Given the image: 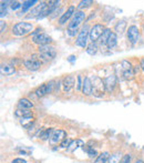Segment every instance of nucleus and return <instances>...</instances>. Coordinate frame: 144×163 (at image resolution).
Returning <instances> with one entry per match:
<instances>
[{"mask_svg": "<svg viewBox=\"0 0 144 163\" xmlns=\"http://www.w3.org/2000/svg\"><path fill=\"white\" fill-rule=\"evenodd\" d=\"M74 59H75V57H74V56H71V57H69V59H68V60H69V61H73Z\"/></svg>", "mask_w": 144, "mask_h": 163, "instance_id": "obj_39", "label": "nucleus"}, {"mask_svg": "<svg viewBox=\"0 0 144 163\" xmlns=\"http://www.w3.org/2000/svg\"><path fill=\"white\" fill-rule=\"evenodd\" d=\"M37 2H38L37 0H32V1H31V0L23 1V2H22V11H23V12H25V11H27L29 8H31V7L33 6L35 3H37Z\"/></svg>", "mask_w": 144, "mask_h": 163, "instance_id": "obj_29", "label": "nucleus"}, {"mask_svg": "<svg viewBox=\"0 0 144 163\" xmlns=\"http://www.w3.org/2000/svg\"><path fill=\"white\" fill-rule=\"evenodd\" d=\"M92 1L91 0H84V1H81L80 3H79V6H78V9H83V8H88V7H90L91 5H92Z\"/></svg>", "mask_w": 144, "mask_h": 163, "instance_id": "obj_32", "label": "nucleus"}, {"mask_svg": "<svg viewBox=\"0 0 144 163\" xmlns=\"http://www.w3.org/2000/svg\"><path fill=\"white\" fill-rule=\"evenodd\" d=\"M18 108L19 109H28V110H30V109L33 108V103H32L29 99H27V98H22V99H20L19 102H18Z\"/></svg>", "mask_w": 144, "mask_h": 163, "instance_id": "obj_21", "label": "nucleus"}, {"mask_svg": "<svg viewBox=\"0 0 144 163\" xmlns=\"http://www.w3.org/2000/svg\"><path fill=\"white\" fill-rule=\"evenodd\" d=\"M85 19V13L83 11H75V13L73 15V18L71 20V22L68 25V32H69V35L70 36H74L75 35V32L78 30V27L80 26L81 22Z\"/></svg>", "mask_w": 144, "mask_h": 163, "instance_id": "obj_1", "label": "nucleus"}, {"mask_svg": "<svg viewBox=\"0 0 144 163\" xmlns=\"http://www.w3.org/2000/svg\"><path fill=\"white\" fill-rule=\"evenodd\" d=\"M52 89H53V81L43 83L42 86L37 88V90H35V94H37V97H45V96H47L48 93H51Z\"/></svg>", "mask_w": 144, "mask_h": 163, "instance_id": "obj_10", "label": "nucleus"}, {"mask_svg": "<svg viewBox=\"0 0 144 163\" xmlns=\"http://www.w3.org/2000/svg\"><path fill=\"white\" fill-rule=\"evenodd\" d=\"M125 28H126V22H125L124 20H120L114 27V30L116 33H122V32L124 31Z\"/></svg>", "mask_w": 144, "mask_h": 163, "instance_id": "obj_26", "label": "nucleus"}, {"mask_svg": "<svg viewBox=\"0 0 144 163\" xmlns=\"http://www.w3.org/2000/svg\"><path fill=\"white\" fill-rule=\"evenodd\" d=\"M0 72L2 76H11L16 72V68L13 64H7V63H2L1 67H0Z\"/></svg>", "mask_w": 144, "mask_h": 163, "instance_id": "obj_16", "label": "nucleus"}, {"mask_svg": "<svg viewBox=\"0 0 144 163\" xmlns=\"http://www.w3.org/2000/svg\"><path fill=\"white\" fill-rule=\"evenodd\" d=\"M20 124L22 125L25 129H30L32 125L35 124V119L33 117H26V118H21L20 119Z\"/></svg>", "mask_w": 144, "mask_h": 163, "instance_id": "obj_19", "label": "nucleus"}, {"mask_svg": "<svg viewBox=\"0 0 144 163\" xmlns=\"http://www.w3.org/2000/svg\"><path fill=\"white\" fill-rule=\"evenodd\" d=\"M38 50H39V53H40V58H42V59L45 61L52 60V59L55 58V56H57L55 48L50 45L41 46V47H39Z\"/></svg>", "mask_w": 144, "mask_h": 163, "instance_id": "obj_4", "label": "nucleus"}, {"mask_svg": "<svg viewBox=\"0 0 144 163\" xmlns=\"http://www.w3.org/2000/svg\"><path fill=\"white\" fill-rule=\"evenodd\" d=\"M126 33H128V40L131 42L132 45H135L139 41V39H140V30H139V28L136 26L132 25V26L129 27V29L126 30Z\"/></svg>", "mask_w": 144, "mask_h": 163, "instance_id": "obj_8", "label": "nucleus"}, {"mask_svg": "<svg viewBox=\"0 0 144 163\" xmlns=\"http://www.w3.org/2000/svg\"><path fill=\"white\" fill-rule=\"evenodd\" d=\"M121 152H115V153L111 154L109 158V161L108 162L109 163H120V161H121Z\"/></svg>", "mask_w": 144, "mask_h": 163, "instance_id": "obj_27", "label": "nucleus"}, {"mask_svg": "<svg viewBox=\"0 0 144 163\" xmlns=\"http://www.w3.org/2000/svg\"><path fill=\"white\" fill-rule=\"evenodd\" d=\"M104 82V87H105V91L106 92L111 93L114 90V87L116 84V77H115V74H110L108 77L103 80Z\"/></svg>", "mask_w": 144, "mask_h": 163, "instance_id": "obj_14", "label": "nucleus"}, {"mask_svg": "<svg viewBox=\"0 0 144 163\" xmlns=\"http://www.w3.org/2000/svg\"><path fill=\"white\" fill-rule=\"evenodd\" d=\"M83 150L88 153V155H89L90 158H96L98 157V152H96L95 149H93L92 147H85V148L83 147Z\"/></svg>", "mask_w": 144, "mask_h": 163, "instance_id": "obj_28", "label": "nucleus"}, {"mask_svg": "<svg viewBox=\"0 0 144 163\" xmlns=\"http://www.w3.org/2000/svg\"><path fill=\"white\" fill-rule=\"evenodd\" d=\"M74 13H75V8H74V6H70L69 8H68L67 11H65V12L60 17V19H59V23H60V25H64L68 20L70 19L71 17L73 16Z\"/></svg>", "mask_w": 144, "mask_h": 163, "instance_id": "obj_15", "label": "nucleus"}, {"mask_svg": "<svg viewBox=\"0 0 144 163\" xmlns=\"http://www.w3.org/2000/svg\"><path fill=\"white\" fill-rule=\"evenodd\" d=\"M23 63H25V67L30 71H37L41 67V61L39 60V59H37L35 57L26 59Z\"/></svg>", "mask_w": 144, "mask_h": 163, "instance_id": "obj_11", "label": "nucleus"}, {"mask_svg": "<svg viewBox=\"0 0 144 163\" xmlns=\"http://www.w3.org/2000/svg\"><path fill=\"white\" fill-rule=\"evenodd\" d=\"M33 30V25L26 21H21V22H17L12 27V33L17 37H23L27 36L28 33Z\"/></svg>", "mask_w": 144, "mask_h": 163, "instance_id": "obj_2", "label": "nucleus"}, {"mask_svg": "<svg viewBox=\"0 0 144 163\" xmlns=\"http://www.w3.org/2000/svg\"><path fill=\"white\" fill-rule=\"evenodd\" d=\"M134 68L128 61H122V76L124 79H131L134 76Z\"/></svg>", "mask_w": 144, "mask_h": 163, "instance_id": "obj_12", "label": "nucleus"}, {"mask_svg": "<svg viewBox=\"0 0 144 163\" xmlns=\"http://www.w3.org/2000/svg\"><path fill=\"white\" fill-rule=\"evenodd\" d=\"M70 143H71V141L69 140V139H67V138H65V139H64V140L61 142L60 148H62V149H65V148L69 147V144H70Z\"/></svg>", "mask_w": 144, "mask_h": 163, "instance_id": "obj_35", "label": "nucleus"}, {"mask_svg": "<svg viewBox=\"0 0 144 163\" xmlns=\"http://www.w3.org/2000/svg\"><path fill=\"white\" fill-rule=\"evenodd\" d=\"M131 154H125V155H123L121 159V161H120V163H131Z\"/></svg>", "mask_w": 144, "mask_h": 163, "instance_id": "obj_33", "label": "nucleus"}, {"mask_svg": "<svg viewBox=\"0 0 144 163\" xmlns=\"http://www.w3.org/2000/svg\"><path fill=\"white\" fill-rule=\"evenodd\" d=\"M79 147H84V143L80 140V139L74 140V141H71V143L69 144V147L67 148V151L68 152H73V151L77 150Z\"/></svg>", "mask_w": 144, "mask_h": 163, "instance_id": "obj_22", "label": "nucleus"}, {"mask_svg": "<svg viewBox=\"0 0 144 163\" xmlns=\"http://www.w3.org/2000/svg\"><path fill=\"white\" fill-rule=\"evenodd\" d=\"M111 33H112V32H111V30L105 28V30L103 31L102 36H101V37H100V39H99L100 45H101V46L106 45V42H108V40H109V37H110V35H111Z\"/></svg>", "mask_w": 144, "mask_h": 163, "instance_id": "obj_24", "label": "nucleus"}, {"mask_svg": "<svg viewBox=\"0 0 144 163\" xmlns=\"http://www.w3.org/2000/svg\"><path fill=\"white\" fill-rule=\"evenodd\" d=\"M140 66H141V69L143 70V72H144V58H143V59H141V63H140Z\"/></svg>", "mask_w": 144, "mask_h": 163, "instance_id": "obj_38", "label": "nucleus"}, {"mask_svg": "<svg viewBox=\"0 0 144 163\" xmlns=\"http://www.w3.org/2000/svg\"><path fill=\"white\" fill-rule=\"evenodd\" d=\"M116 45H118V37H116V33H115V32H112V33L110 35L108 42H106V47H108V49L111 50V49L115 48Z\"/></svg>", "mask_w": 144, "mask_h": 163, "instance_id": "obj_20", "label": "nucleus"}, {"mask_svg": "<svg viewBox=\"0 0 144 163\" xmlns=\"http://www.w3.org/2000/svg\"><path fill=\"white\" fill-rule=\"evenodd\" d=\"M82 93L84 96H91L92 94V82L89 77L84 78L83 87H82Z\"/></svg>", "mask_w": 144, "mask_h": 163, "instance_id": "obj_17", "label": "nucleus"}, {"mask_svg": "<svg viewBox=\"0 0 144 163\" xmlns=\"http://www.w3.org/2000/svg\"><path fill=\"white\" fill-rule=\"evenodd\" d=\"M89 32H90L89 26L85 25V26L82 28V30L80 31L79 36H78L77 40H75V45H77L78 47H81V48L86 47V42H88V38H89Z\"/></svg>", "mask_w": 144, "mask_h": 163, "instance_id": "obj_6", "label": "nucleus"}, {"mask_svg": "<svg viewBox=\"0 0 144 163\" xmlns=\"http://www.w3.org/2000/svg\"><path fill=\"white\" fill-rule=\"evenodd\" d=\"M134 163H144V162H143L142 160H138V161H135Z\"/></svg>", "mask_w": 144, "mask_h": 163, "instance_id": "obj_40", "label": "nucleus"}, {"mask_svg": "<svg viewBox=\"0 0 144 163\" xmlns=\"http://www.w3.org/2000/svg\"><path fill=\"white\" fill-rule=\"evenodd\" d=\"M0 26H1V32H3V30L6 29V23L3 21H0Z\"/></svg>", "mask_w": 144, "mask_h": 163, "instance_id": "obj_37", "label": "nucleus"}, {"mask_svg": "<svg viewBox=\"0 0 144 163\" xmlns=\"http://www.w3.org/2000/svg\"><path fill=\"white\" fill-rule=\"evenodd\" d=\"M83 79H82V76L81 74H79L77 77V86H75V89L78 90V91H80V90H82V87H83Z\"/></svg>", "mask_w": 144, "mask_h": 163, "instance_id": "obj_31", "label": "nucleus"}, {"mask_svg": "<svg viewBox=\"0 0 144 163\" xmlns=\"http://www.w3.org/2000/svg\"><path fill=\"white\" fill-rule=\"evenodd\" d=\"M32 41L35 42V45H38L39 47H41V46H47L49 43H51L52 39L51 37H49L47 33H39V35L35 36V37H32Z\"/></svg>", "mask_w": 144, "mask_h": 163, "instance_id": "obj_9", "label": "nucleus"}, {"mask_svg": "<svg viewBox=\"0 0 144 163\" xmlns=\"http://www.w3.org/2000/svg\"><path fill=\"white\" fill-rule=\"evenodd\" d=\"M86 52L90 54V56H94V54L98 52V46L94 43H91V45L88 46V49H86Z\"/></svg>", "mask_w": 144, "mask_h": 163, "instance_id": "obj_30", "label": "nucleus"}, {"mask_svg": "<svg viewBox=\"0 0 144 163\" xmlns=\"http://www.w3.org/2000/svg\"><path fill=\"white\" fill-rule=\"evenodd\" d=\"M109 158H110L109 152H102V153L99 154V155L95 158L94 163H106L109 161Z\"/></svg>", "mask_w": 144, "mask_h": 163, "instance_id": "obj_25", "label": "nucleus"}, {"mask_svg": "<svg viewBox=\"0 0 144 163\" xmlns=\"http://www.w3.org/2000/svg\"><path fill=\"white\" fill-rule=\"evenodd\" d=\"M11 163H27V161L23 160V159H20V158H18V159H15V160H13Z\"/></svg>", "mask_w": 144, "mask_h": 163, "instance_id": "obj_36", "label": "nucleus"}, {"mask_svg": "<svg viewBox=\"0 0 144 163\" xmlns=\"http://www.w3.org/2000/svg\"><path fill=\"white\" fill-rule=\"evenodd\" d=\"M15 115L18 117V118H26V117H31L32 115V111L28 110V109H17L15 111Z\"/></svg>", "mask_w": 144, "mask_h": 163, "instance_id": "obj_23", "label": "nucleus"}, {"mask_svg": "<svg viewBox=\"0 0 144 163\" xmlns=\"http://www.w3.org/2000/svg\"><path fill=\"white\" fill-rule=\"evenodd\" d=\"M104 30H105V28H104V26L101 25V23H96V25H94L93 27H91V28H90V32H89V39L91 40V42L94 43V42L98 41L100 39V37L102 36Z\"/></svg>", "mask_w": 144, "mask_h": 163, "instance_id": "obj_5", "label": "nucleus"}, {"mask_svg": "<svg viewBox=\"0 0 144 163\" xmlns=\"http://www.w3.org/2000/svg\"><path fill=\"white\" fill-rule=\"evenodd\" d=\"M142 30H143V33H144V23H143V26H142Z\"/></svg>", "mask_w": 144, "mask_h": 163, "instance_id": "obj_41", "label": "nucleus"}, {"mask_svg": "<svg viewBox=\"0 0 144 163\" xmlns=\"http://www.w3.org/2000/svg\"><path fill=\"white\" fill-rule=\"evenodd\" d=\"M67 137V132L64 130H61V129H58V130H55L53 133H52L51 138L49 139V142L51 145H55V144H61V142L65 139Z\"/></svg>", "mask_w": 144, "mask_h": 163, "instance_id": "obj_7", "label": "nucleus"}, {"mask_svg": "<svg viewBox=\"0 0 144 163\" xmlns=\"http://www.w3.org/2000/svg\"><path fill=\"white\" fill-rule=\"evenodd\" d=\"M53 131H55V130H52V129H50V128H49V129H41V130L39 131V133H38L39 139H41L42 141L48 140V139H50V138H51Z\"/></svg>", "mask_w": 144, "mask_h": 163, "instance_id": "obj_18", "label": "nucleus"}, {"mask_svg": "<svg viewBox=\"0 0 144 163\" xmlns=\"http://www.w3.org/2000/svg\"><path fill=\"white\" fill-rule=\"evenodd\" d=\"M75 84V78L73 76H67L62 80V88L64 92H70Z\"/></svg>", "mask_w": 144, "mask_h": 163, "instance_id": "obj_13", "label": "nucleus"}, {"mask_svg": "<svg viewBox=\"0 0 144 163\" xmlns=\"http://www.w3.org/2000/svg\"><path fill=\"white\" fill-rule=\"evenodd\" d=\"M21 7H22V3L18 2V1H13V2H11V9L12 10L19 9V8H21Z\"/></svg>", "mask_w": 144, "mask_h": 163, "instance_id": "obj_34", "label": "nucleus"}, {"mask_svg": "<svg viewBox=\"0 0 144 163\" xmlns=\"http://www.w3.org/2000/svg\"><path fill=\"white\" fill-rule=\"evenodd\" d=\"M91 82H92V94L96 98H102L104 96V92H106L102 79H100L99 77L95 76L92 78Z\"/></svg>", "mask_w": 144, "mask_h": 163, "instance_id": "obj_3", "label": "nucleus"}]
</instances>
